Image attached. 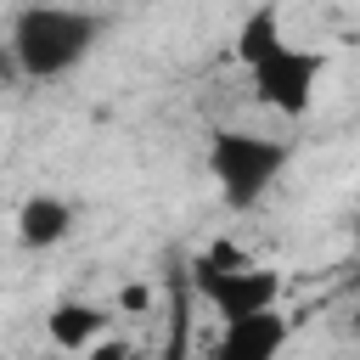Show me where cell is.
I'll list each match as a JSON object with an SVG mask.
<instances>
[{
	"label": "cell",
	"mask_w": 360,
	"mask_h": 360,
	"mask_svg": "<svg viewBox=\"0 0 360 360\" xmlns=\"http://www.w3.org/2000/svg\"><path fill=\"white\" fill-rule=\"evenodd\" d=\"M107 17L84 11V6H56V0H34L11 17V68L34 84H56L73 68L90 62V51L101 45Z\"/></svg>",
	"instance_id": "cell-1"
},
{
	"label": "cell",
	"mask_w": 360,
	"mask_h": 360,
	"mask_svg": "<svg viewBox=\"0 0 360 360\" xmlns=\"http://www.w3.org/2000/svg\"><path fill=\"white\" fill-rule=\"evenodd\" d=\"M186 281L197 292V304H208L225 321H248V315H264V309H281V270L276 264H259L253 253H242L231 236H214L202 253H191L186 264Z\"/></svg>",
	"instance_id": "cell-2"
},
{
	"label": "cell",
	"mask_w": 360,
	"mask_h": 360,
	"mask_svg": "<svg viewBox=\"0 0 360 360\" xmlns=\"http://www.w3.org/2000/svg\"><path fill=\"white\" fill-rule=\"evenodd\" d=\"M202 163H208V180H214L219 202L236 208V214H248V208H259V202L270 197V186L287 174L292 146H287L281 135H264V129H208Z\"/></svg>",
	"instance_id": "cell-3"
},
{
	"label": "cell",
	"mask_w": 360,
	"mask_h": 360,
	"mask_svg": "<svg viewBox=\"0 0 360 360\" xmlns=\"http://www.w3.org/2000/svg\"><path fill=\"white\" fill-rule=\"evenodd\" d=\"M321 79H326V51L287 45L248 73V96H253V107H264L276 118H304L321 96Z\"/></svg>",
	"instance_id": "cell-4"
},
{
	"label": "cell",
	"mask_w": 360,
	"mask_h": 360,
	"mask_svg": "<svg viewBox=\"0 0 360 360\" xmlns=\"http://www.w3.org/2000/svg\"><path fill=\"white\" fill-rule=\"evenodd\" d=\"M287 343H292V315L264 309V315H248V321H225L202 360H281Z\"/></svg>",
	"instance_id": "cell-5"
},
{
	"label": "cell",
	"mask_w": 360,
	"mask_h": 360,
	"mask_svg": "<svg viewBox=\"0 0 360 360\" xmlns=\"http://www.w3.org/2000/svg\"><path fill=\"white\" fill-rule=\"evenodd\" d=\"M107 326H112V315L101 304H90V298H62V304L45 309V338L62 354H90L107 338Z\"/></svg>",
	"instance_id": "cell-6"
},
{
	"label": "cell",
	"mask_w": 360,
	"mask_h": 360,
	"mask_svg": "<svg viewBox=\"0 0 360 360\" xmlns=\"http://www.w3.org/2000/svg\"><path fill=\"white\" fill-rule=\"evenodd\" d=\"M292 39H287V11H281V0H259L242 22H236V39H231V51H236V62L253 73L259 62H270L276 51H287Z\"/></svg>",
	"instance_id": "cell-7"
},
{
	"label": "cell",
	"mask_w": 360,
	"mask_h": 360,
	"mask_svg": "<svg viewBox=\"0 0 360 360\" xmlns=\"http://www.w3.org/2000/svg\"><path fill=\"white\" fill-rule=\"evenodd\" d=\"M68 236H73V202H68V197L34 191V197L17 208V242H22V248L45 253V248H56V242H68Z\"/></svg>",
	"instance_id": "cell-8"
},
{
	"label": "cell",
	"mask_w": 360,
	"mask_h": 360,
	"mask_svg": "<svg viewBox=\"0 0 360 360\" xmlns=\"http://www.w3.org/2000/svg\"><path fill=\"white\" fill-rule=\"evenodd\" d=\"M118 309H129V315H146V309H152V287H146V281H129V287H118Z\"/></svg>",
	"instance_id": "cell-9"
},
{
	"label": "cell",
	"mask_w": 360,
	"mask_h": 360,
	"mask_svg": "<svg viewBox=\"0 0 360 360\" xmlns=\"http://www.w3.org/2000/svg\"><path fill=\"white\" fill-rule=\"evenodd\" d=\"M90 360H141L129 343H118V338H101L96 349H90Z\"/></svg>",
	"instance_id": "cell-10"
},
{
	"label": "cell",
	"mask_w": 360,
	"mask_h": 360,
	"mask_svg": "<svg viewBox=\"0 0 360 360\" xmlns=\"http://www.w3.org/2000/svg\"><path fill=\"white\" fill-rule=\"evenodd\" d=\"M349 326H354V338H360V304H354V315H349Z\"/></svg>",
	"instance_id": "cell-11"
}]
</instances>
